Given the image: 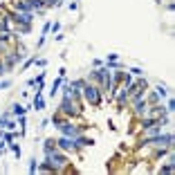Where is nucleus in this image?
Segmentation results:
<instances>
[{
  "instance_id": "obj_1",
  "label": "nucleus",
  "mask_w": 175,
  "mask_h": 175,
  "mask_svg": "<svg viewBox=\"0 0 175 175\" xmlns=\"http://www.w3.org/2000/svg\"><path fill=\"white\" fill-rule=\"evenodd\" d=\"M81 92H83V99L90 103V105H101L103 101V92L99 90V85H94L90 81H85L83 88H81Z\"/></svg>"
},
{
  "instance_id": "obj_2",
  "label": "nucleus",
  "mask_w": 175,
  "mask_h": 175,
  "mask_svg": "<svg viewBox=\"0 0 175 175\" xmlns=\"http://www.w3.org/2000/svg\"><path fill=\"white\" fill-rule=\"evenodd\" d=\"M45 157H47V164H50L52 171H63V166L67 164V157H65L63 153H58V148L45 153Z\"/></svg>"
},
{
  "instance_id": "obj_3",
  "label": "nucleus",
  "mask_w": 175,
  "mask_h": 175,
  "mask_svg": "<svg viewBox=\"0 0 175 175\" xmlns=\"http://www.w3.org/2000/svg\"><path fill=\"white\" fill-rule=\"evenodd\" d=\"M9 20H11L16 27H25V25H32V20H34V14H27V11H16V14H11V16H7Z\"/></svg>"
},
{
  "instance_id": "obj_4",
  "label": "nucleus",
  "mask_w": 175,
  "mask_h": 175,
  "mask_svg": "<svg viewBox=\"0 0 175 175\" xmlns=\"http://www.w3.org/2000/svg\"><path fill=\"white\" fill-rule=\"evenodd\" d=\"M25 61V54H23V50H20V54L18 52H7V56H5V67L7 70H14V67L18 65V63H23Z\"/></svg>"
},
{
  "instance_id": "obj_5",
  "label": "nucleus",
  "mask_w": 175,
  "mask_h": 175,
  "mask_svg": "<svg viewBox=\"0 0 175 175\" xmlns=\"http://www.w3.org/2000/svg\"><path fill=\"white\" fill-rule=\"evenodd\" d=\"M132 110H135V114H139V117H144L146 112H148V105H146V96L132 99Z\"/></svg>"
},
{
  "instance_id": "obj_6",
  "label": "nucleus",
  "mask_w": 175,
  "mask_h": 175,
  "mask_svg": "<svg viewBox=\"0 0 175 175\" xmlns=\"http://www.w3.org/2000/svg\"><path fill=\"white\" fill-rule=\"evenodd\" d=\"M56 146H58L61 150H74V148H76V146H74V137H65V135L56 139Z\"/></svg>"
},
{
  "instance_id": "obj_7",
  "label": "nucleus",
  "mask_w": 175,
  "mask_h": 175,
  "mask_svg": "<svg viewBox=\"0 0 175 175\" xmlns=\"http://www.w3.org/2000/svg\"><path fill=\"white\" fill-rule=\"evenodd\" d=\"M32 105H34V110H43L45 108V99H43V94L38 92V90H36V96H34V103Z\"/></svg>"
},
{
  "instance_id": "obj_8",
  "label": "nucleus",
  "mask_w": 175,
  "mask_h": 175,
  "mask_svg": "<svg viewBox=\"0 0 175 175\" xmlns=\"http://www.w3.org/2000/svg\"><path fill=\"white\" fill-rule=\"evenodd\" d=\"M92 141L90 139H88V137H81V135H79V137H74V146H76V148H85V146H90Z\"/></svg>"
},
{
  "instance_id": "obj_9",
  "label": "nucleus",
  "mask_w": 175,
  "mask_h": 175,
  "mask_svg": "<svg viewBox=\"0 0 175 175\" xmlns=\"http://www.w3.org/2000/svg\"><path fill=\"white\" fill-rule=\"evenodd\" d=\"M54 148H58V146H56V139H47L45 146H43V150H45V153H50V150H54Z\"/></svg>"
},
{
  "instance_id": "obj_10",
  "label": "nucleus",
  "mask_w": 175,
  "mask_h": 175,
  "mask_svg": "<svg viewBox=\"0 0 175 175\" xmlns=\"http://www.w3.org/2000/svg\"><path fill=\"white\" fill-rule=\"evenodd\" d=\"M11 114H14V117H23V114H25V108H23L20 103H14V110H11Z\"/></svg>"
},
{
  "instance_id": "obj_11",
  "label": "nucleus",
  "mask_w": 175,
  "mask_h": 175,
  "mask_svg": "<svg viewBox=\"0 0 175 175\" xmlns=\"http://www.w3.org/2000/svg\"><path fill=\"white\" fill-rule=\"evenodd\" d=\"M9 148H11V153L16 155V157H20V146H18V144H11V141H9Z\"/></svg>"
},
{
  "instance_id": "obj_12",
  "label": "nucleus",
  "mask_w": 175,
  "mask_h": 175,
  "mask_svg": "<svg viewBox=\"0 0 175 175\" xmlns=\"http://www.w3.org/2000/svg\"><path fill=\"white\" fill-rule=\"evenodd\" d=\"M7 121H9V112H5V114H0V128L5 130V126H7Z\"/></svg>"
},
{
  "instance_id": "obj_13",
  "label": "nucleus",
  "mask_w": 175,
  "mask_h": 175,
  "mask_svg": "<svg viewBox=\"0 0 175 175\" xmlns=\"http://www.w3.org/2000/svg\"><path fill=\"white\" fill-rule=\"evenodd\" d=\"M155 92H157V94H159V99H164V96H166V94H168V92H166V88H164L162 83L157 85V90H155Z\"/></svg>"
},
{
  "instance_id": "obj_14",
  "label": "nucleus",
  "mask_w": 175,
  "mask_h": 175,
  "mask_svg": "<svg viewBox=\"0 0 175 175\" xmlns=\"http://www.w3.org/2000/svg\"><path fill=\"white\" fill-rule=\"evenodd\" d=\"M148 101H153V103H159L162 99H159V94H157V92H153V94H148Z\"/></svg>"
},
{
  "instance_id": "obj_15",
  "label": "nucleus",
  "mask_w": 175,
  "mask_h": 175,
  "mask_svg": "<svg viewBox=\"0 0 175 175\" xmlns=\"http://www.w3.org/2000/svg\"><path fill=\"white\" fill-rule=\"evenodd\" d=\"M173 110H175V101H173V99H168V103H166V112L171 114Z\"/></svg>"
},
{
  "instance_id": "obj_16",
  "label": "nucleus",
  "mask_w": 175,
  "mask_h": 175,
  "mask_svg": "<svg viewBox=\"0 0 175 175\" xmlns=\"http://www.w3.org/2000/svg\"><path fill=\"white\" fill-rule=\"evenodd\" d=\"M36 171H38V162L32 159V164H29V173H36Z\"/></svg>"
},
{
  "instance_id": "obj_17",
  "label": "nucleus",
  "mask_w": 175,
  "mask_h": 175,
  "mask_svg": "<svg viewBox=\"0 0 175 175\" xmlns=\"http://www.w3.org/2000/svg\"><path fill=\"white\" fill-rule=\"evenodd\" d=\"M130 74H132V76H141L144 72H141V67H132V70H130Z\"/></svg>"
},
{
  "instance_id": "obj_18",
  "label": "nucleus",
  "mask_w": 175,
  "mask_h": 175,
  "mask_svg": "<svg viewBox=\"0 0 175 175\" xmlns=\"http://www.w3.org/2000/svg\"><path fill=\"white\" fill-rule=\"evenodd\" d=\"M173 171V162H168L166 166H162V173H171Z\"/></svg>"
},
{
  "instance_id": "obj_19",
  "label": "nucleus",
  "mask_w": 175,
  "mask_h": 175,
  "mask_svg": "<svg viewBox=\"0 0 175 175\" xmlns=\"http://www.w3.org/2000/svg\"><path fill=\"white\" fill-rule=\"evenodd\" d=\"M58 29H61V25H58V23H52V27H50V32H54V34H56Z\"/></svg>"
},
{
  "instance_id": "obj_20",
  "label": "nucleus",
  "mask_w": 175,
  "mask_h": 175,
  "mask_svg": "<svg viewBox=\"0 0 175 175\" xmlns=\"http://www.w3.org/2000/svg\"><path fill=\"white\" fill-rule=\"evenodd\" d=\"M11 85V81H0V90H5V88Z\"/></svg>"
},
{
  "instance_id": "obj_21",
  "label": "nucleus",
  "mask_w": 175,
  "mask_h": 175,
  "mask_svg": "<svg viewBox=\"0 0 175 175\" xmlns=\"http://www.w3.org/2000/svg\"><path fill=\"white\" fill-rule=\"evenodd\" d=\"M5 70H7V67H5V63H2V61H0V76H2V74H5Z\"/></svg>"
}]
</instances>
